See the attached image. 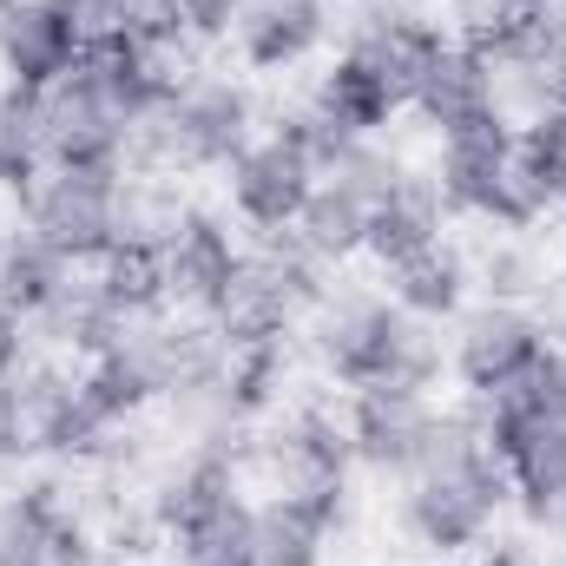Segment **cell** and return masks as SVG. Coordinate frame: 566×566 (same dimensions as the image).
I'll use <instances>...</instances> for the list:
<instances>
[{
    "label": "cell",
    "instance_id": "6da1fadb",
    "mask_svg": "<svg viewBox=\"0 0 566 566\" xmlns=\"http://www.w3.org/2000/svg\"><path fill=\"white\" fill-rule=\"evenodd\" d=\"M396 521L402 534L422 547L428 560H468L481 541H494V521L514 507L507 468L488 448L481 409H441L434 441H428L422 468L409 481H396Z\"/></svg>",
    "mask_w": 566,
    "mask_h": 566
},
{
    "label": "cell",
    "instance_id": "7a4b0ae2",
    "mask_svg": "<svg viewBox=\"0 0 566 566\" xmlns=\"http://www.w3.org/2000/svg\"><path fill=\"white\" fill-rule=\"evenodd\" d=\"M316 369L336 389H428L448 376L441 329L409 316L389 290H329L303 323Z\"/></svg>",
    "mask_w": 566,
    "mask_h": 566
},
{
    "label": "cell",
    "instance_id": "3957f363",
    "mask_svg": "<svg viewBox=\"0 0 566 566\" xmlns=\"http://www.w3.org/2000/svg\"><path fill=\"white\" fill-rule=\"evenodd\" d=\"M534 534H566V349H547L514 389L474 402Z\"/></svg>",
    "mask_w": 566,
    "mask_h": 566
},
{
    "label": "cell",
    "instance_id": "277c9868",
    "mask_svg": "<svg viewBox=\"0 0 566 566\" xmlns=\"http://www.w3.org/2000/svg\"><path fill=\"white\" fill-rule=\"evenodd\" d=\"M258 139V93L238 73H191L158 119L133 133V171H224L244 145Z\"/></svg>",
    "mask_w": 566,
    "mask_h": 566
},
{
    "label": "cell",
    "instance_id": "5b68a950",
    "mask_svg": "<svg viewBox=\"0 0 566 566\" xmlns=\"http://www.w3.org/2000/svg\"><path fill=\"white\" fill-rule=\"evenodd\" d=\"M329 264L296 238V231H277V238H258V251H244L231 290L218 296V310L205 316L218 329L224 349H251V343H290L329 296Z\"/></svg>",
    "mask_w": 566,
    "mask_h": 566
},
{
    "label": "cell",
    "instance_id": "8992f818",
    "mask_svg": "<svg viewBox=\"0 0 566 566\" xmlns=\"http://www.w3.org/2000/svg\"><path fill=\"white\" fill-rule=\"evenodd\" d=\"M244 468H258L271 494L356 514V454L343 416H329L323 402H283L271 422H258L244 441Z\"/></svg>",
    "mask_w": 566,
    "mask_h": 566
},
{
    "label": "cell",
    "instance_id": "52a82bcc",
    "mask_svg": "<svg viewBox=\"0 0 566 566\" xmlns=\"http://www.w3.org/2000/svg\"><path fill=\"white\" fill-rule=\"evenodd\" d=\"M119 191H126V171L113 165H46L13 205L33 238H46L66 264L86 271L119 244Z\"/></svg>",
    "mask_w": 566,
    "mask_h": 566
},
{
    "label": "cell",
    "instance_id": "ba28073f",
    "mask_svg": "<svg viewBox=\"0 0 566 566\" xmlns=\"http://www.w3.org/2000/svg\"><path fill=\"white\" fill-rule=\"evenodd\" d=\"M547 323L527 303H468L448 323V376L468 402H494L501 389H514L541 356H547Z\"/></svg>",
    "mask_w": 566,
    "mask_h": 566
},
{
    "label": "cell",
    "instance_id": "9c48e42d",
    "mask_svg": "<svg viewBox=\"0 0 566 566\" xmlns=\"http://www.w3.org/2000/svg\"><path fill=\"white\" fill-rule=\"evenodd\" d=\"M316 158L310 145L290 139V133H258L231 165H224V198H231V218L258 238H277V231H296L310 191H316Z\"/></svg>",
    "mask_w": 566,
    "mask_h": 566
},
{
    "label": "cell",
    "instance_id": "30bf717a",
    "mask_svg": "<svg viewBox=\"0 0 566 566\" xmlns=\"http://www.w3.org/2000/svg\"><path fill=\"white\" fill-rule=\"evenodd\" d=\"M434 422H441V402L428 389H349L343 402V434L356 468L382 481H409L422 468Z\"/></svg>",
    "mask_w": 566,
    "mask_h": 566
},
{
    "label": "cell",
    "instance_id": "8fae6325",
    "mask_svg": "<svg viewBox=\"0 0 566 566\" xmlns=\"http://www.w3.org/2000/svg\"><path fill=\"white\" fill-rule=\"evenodd\" d=\"M0 566H99V534L60 481L0 494Z\"/></svg>",
    "mask_w": 566,
    "mask_h": 566
},
{
    "label": "cell",
    "instance_id": "7c38bea8",
    "mask_svg": "<svg viewBox=\"0 0 566 566\" xmlns=\"http://www.w3.org/2000/svg\"><path fill=\"white\" fill-rule=\"evenodd\" d=\"M441 46H448L441 20H428L416 0H369V7L356 13L349 40H343V53L363 60V66L402 99V113H409V99L422 93V80H428V66H434Z\"/></svg>",
    "mask_w": 566,
    "mask_h": 566
},
{
    "label": "cell",
    "instance_id": "4fadbf2b",
    "mask_svg": "<svg viewBox=\"0 0 566 566\" xmlns=\"http://www.w3.org/2000/svg\"><path fill=\"white\" fill-rule=\"evenodd\" d=\"M73 402H80V376H73L60 356H33V363L0 389V434H7L13 468H20V461H60Z\"/></svg>",
    "mask_w": 566,
    "mask_h": 566
},
{
    "label": "cell",
    "instance_id": "5bb4252c",
    "mask_svg": "<svg viewBox=\"0 0 566 566\" xmlns=\"http://www.w3.org/2000/svg\"><path fill=\"white\" fill-rule=\"evenodd\" d=\"M238 264H244V244H238L231 218H218V211L191 205V211H185V224L165 238V290H171V310L211 316V310H218V296H224L231 277H238Z\"/></svg>",
    "mask_w": 566,
    "mask_h": 566
},
{
    "label": "cell",
    "instance_id": "9a60e30c",
    "mask_svg": "<svg viewBox=\"0 0 566 566\" xmlns=\"http://www.w3.org/2000/svg\"><path fill=\"white\" fill-rule=\"evenodd\" d=\"M507 158H514V119H507V113H488V119H474V126L434 133V165H428V178H434V191H441V205H448L454 218H481V205H488L494 178L507 171Z\"/></svg>",
    "mask_w": 566,
    "mask_h": 566
},
{
    "label": "cell",
    "instance_id": "2e32d148",
    "mask_svg": "<svg viewBox=\"0 0 566 566\" xmlns=\"http://www.w3.org/2000/svg\"><path fill=\"white\" fill-rule=\"evenodd\" d=\"M86 53V33L53 7V0H20L0 27V80L7 86H27V93H46L60 86Z\"/></svg>",
    "mask_w": 566,
    "mask_h": 566
},
{
    "label": "cell",
    "instance_id": "e0dca14e",
    "mask_svg": "<svg viewBox=\"0 0 566 566\" xmlns=\"http://www.w3.org/2000/svg\"><path fill=\"white\" fill-rule=\"evenodd\" d=\"M231 40L251 73H296L329 40V0H244Z\"/></svg>",
    "mask_w": 566,
    "mask_h": 566
},
{
    "label": "cell",
    "instance_id": "ac0fdd59",
    "mask_svg": "<svg viewBox=\"0 0 566 566\" xmlns=\"http://www.w3.org/2000/svg\"><path fill=\"white\" fill-rule=\"evenodd\" d=\"M145 323H151V316H145ZM27 329H33V343H40L46 356H80V363H93V356H106L113 343H126L139 323L99 290V277L73 271V283H66Z\"/></svg>",
    "mask_w": 566,
    "mask_h": 566
},
{
    "label": "cell",
    "instance_id": "d6986e66",
    "mask_svg": "<svg viewBox=\"0 0 566 566\" xmlns=\"http://www.w3.org/2000/svg\"><path fill=\"white\" fill-rule=\"evenodd\" d=\"M409 113L422 119L428 133H454V126H474V119H488V113H501V93H494V66L461 40V33H448V46L434 53V66H428L422 93L409 99Z\"/></svg>",
    "mask_w": 566,
    "mask_h": 566
},
{
    "label": "cell",
    "instance_id": "ffe728a7",
    "mask_svg": "<svg viewBox=\"0 0 566 566\" xmlns=\"http://www.w3.org/2000/svg\"><path fill=\"white\" fill-rule=\"evenodd\" d=\"M303 106L323 119V133H336V139H382L389 126H396V113H402V99L363 66V60H349V53H336L323 73H316V86L303 93Z\"/></svg>",
    "mask_w": 566,
    "mask_h": 566
},
{
    "label": "cell",
    "instance_id": "44dd1931",
    "mask_svg": "<svg viewBox=\"0 0 566 566\" xmlns=\"http://www.w3.org/2000/svg\"><path fill=\"white\" fill-rule=\"evenodd\" d=\"M448 205H441V191H434V178L428 171H409L376 211H369V244H363V258H376V271H389V264H402V258H416L428 244H441L448 238Z\"/></svg>",
    "mask_w": 566,
    "mask_h": 566
},
{
    "label": "cell",
    "instance_id": "7402d4cb",
    "mask_svg": "<svg viewBox=\"0 0 566 566\" xmlns=\"http://www.w3.org/2000/svg\"><path fill=\"white\" fill-rule=\"evenodd\" d=\"M382 290L409 310V316H422V323H454L468 303H474V271H468V251L454 244V238H441V244H428L416 258H402V264H389L382 271Z\"/></svg>",
    "mask_w": 566,
    "mask_h": 566
},
{
    "label": "cell",
    "instance_id": "603a6c76",
    "mask_svg": "<svg viewBox=\"0 0 566 566\" xmlns=\"http://www.w3.org/2000/svg\"><path fill=\"white\" fill-rule=\"evenodd\" d=\"M349 521L356 514H343V507L271 494V501H258V560L264 566H329L336 541L349 534Z\"/></svg>",
    "mask_w": 566,
    "mask_h": 566
},
{
    "label": "cell",
    "instance_id": "cb8c5ba5",
    "mask_svg": "<svg viewBox=\"0 0 566 566\" xmlns=\"http://www.w3.org/2000/svg\"><path fill=\"white\" fill-rule=\"evenodd\" d=\"M468 271H474V290L488 303H541L554 290V258L541 251L534 231H488L474 251H468Z\"/></svg>",
    "mask_w": 566,
    "mask_h": 566
},
{
    "label": "cell",
    "instance_id": "d4e9b609",
    "mask_svg": "<svg viewBox=\"0 0 566 566\" xmlns=\"http://www.w3.org/2000/svg\"><path fill=\"white\" fill-rule=\"evenodd\" d=\"M171 541V566H264L258 560V501L231 494L205 514H191L185 527L165 534Z\"/></svg>",
    "mask_w": 566,
    "mask_h": 566
},
{
    "label": "cell",
    "instance_id": "484cf974",
    "mask_svg": "<svg viewBox=\"0 0 566 566\" xmlns=\"http://www.w3.org/2000/svg\"><path fill=\"white\" fill-rule=\"evenodd\" d=\"M80 264H66L46 238H33L27 224H7L0 231V310H13V316H40L66 283H73Z\"/></svg>",
    "mask_w": 566,
    "mask_h": 566
},
{
    "label": "cell",
    "instance_id": "4316f807",
    "mask_svg": "<svg viewBox=\"0 0 566 566\" xmlns=\"http://www.w3.org/2000/svg\"><path fill=\"white\" fill-rule=\"evenodd\" d=\"M46 165H53V139H46V93L0 86V191H7V198H20Z\"/></svg>",
    "mask_w": 566,
    "mask_h": 566
},
{
    "label": "cell",
    "instance_id": "83f0119b",
    "mask_svg": "<svg viewBox=\"0 0 566 566\" xmlns=\"http://www.w3.org/2000/svg\"><path fill=\"white\" fill-rule=\"evenodd\" d=\"M296 238H303L329 271H343V264L363 258V244H369V205L316 178V191H310V205H303V218H296Z\"/></svg>",
    "mask_w": 566,
    "mask_h": 566
},
{
    "label": "cell",
    "instance_id": "f1b7e54d",
    "mask_svg": "<svg viewBox=\"0 0 566 566\" xmlns=\"http://www.w3.org/2000/svg\"><path fill=\"white\" fill-rule=\"evenodd\" d=\"M93 277H99V290H106L133 323L171 310V290H165V251H158V244H113V251L93 264Z\"/></svg>",
    "mask_w": 566,
    "mask_h": 566
},
{
    "label": "cell",
    "instance_id": "f546056e",
    "mask_svg": "<svg viewBox=\"0 0 566 566\" xmlns=\"http://www.w3.org/2000/svg\"><path fill=\"white\" fill-rule=\"evenodd\" d=\"M191 211V191L165 171H126V191H119V244H158L185 224Z\"/></svg>",
    "mask_w": 566,
    "mask_h": 566
},
{
    "label": "cell",
    "instance_id": "4dcf8cb0",
    "mask_svg": "<svg viewBox=\"0 0 566 566\" xmlns=\"http://www.w3.org/2000/svg\"><path fill=\"white\" fill-rule=\"evenodd\" d=\"M224 389L238 402V416L258 428L283 409V389H290V343H251V349H231L224 356Z\"/></svg>",
    "mask_w": 566,
    "mask_h": 566
},
{
    "label": "cell",
    "instance_id": "1f68e13d",
    "mask_svg": "<svg viewBox=\"0 0 566 566\" xmlns=\"http://www.w3.org/2000/svg\"><path fill=\"white\" fill-rule=\"evenodd\" d=\"M402 178H409V158H402V151H389L382 139H343L329 158H323V185H336V191L363 198L369 211H376Z\"/></svg>",
    "mask_w": 566,
    "mask_h": 566
},
{
    "label": "cell",
    "instance_id": "d6a6232c",
    "mask_svg": "<svg viewBox=\"0 0 566 566\" xmlns=\"http://www.w3.org/2000/svg\"><path fill=\"white\" fill-rule=\"evenodd\" d=\"M80 33H86V46L93 40H113V33H126V0H53Z\"/></svg>",
    "mask_w": 566,
    "mask_h": 566
},
{
    "label": "cell",
    "instance_id": "836d02e7",
    "mask_svg": "<svg viewBox=\"0 0 566 566\" xmlns=\"http://www.w3.org/2000/svg\"><path fill=\"white\" fill-rule=\"evenodd\" d=\"M178 13H185L191 40H231V27H238L244 0H178Z\"/></svg>",
    "mask_w": 566,
    "mask_h": 566
},
{
    "label": "cell",
    "instance_id": "e575fe53",
    "mask_svg": "<svg viewBox=\"0 0 566 566\" xmlns=\"http://www.w3.org/2000/svg\"><path fill=\"white\" fill-rule=\"evenodd\" d=\"M27 363H33V329H27V316L0 310V389H7Z\"/></svg>",
    "mask_w": 566,
    "mask_h": 566
},
{
    "label": "cell",
    "instance_id": "d590c367",
    "mask_svg": "<svg viewBox=\"0 0 566 566\" xmlns=\"http://www.w3.org/2000/svg\"><path fill=\"white\" fill-rule=\"evenodd\" d=\"M468 566H560V560L541 554L534 541H481V547L468 554Z\"/></svg>",
    "mask_w": 566,
    "mask_h": 566
},
{
    "label": "cell",
    "instance_id": "8d00e7d4",
    "mask_svg": "<svg viewBox=\"0 0 566 566\" xmlns=\"http://www.w3.org/2000/svg\"><path fill=\"white\" fill-rule=\"evenodd\" d=\"M534 310H541V323H547V343H554V349H566V283L554 277V290H547Z\"/></svg>",
    "mask_w": 566,
    "mask_h": 566
},
{
    "label": "cell",
    "instance_id": "74e56055",
    "mask_svg": "<svg viewBox=\"0 0 566 566\" xmlns=\"http://www.w3.org/2000/svg\"><path fill=\"white\" fill-rule=\"evenodd\" d=\"M507 7H566V0H507Z\"/></svg>",
    "mask_w": 566,
    "mask_h": 566
},
{
    "label": "cell",
    "instance_id": "f35d334b",
    "mask_svg": "<svg viewBox=\"0 0 566 566\" xmlns=\"http://www.w3.org/2000/svg\"><path fill=\"white\" fill-rule=\"evenodd\" d=\"M113 566H165V560H145V554H133V560H113Z\"/></svg>",
    "mask_w": 566,
    "mask_h": 566
},
{
    "label": "cell",
    "instance_id": "ab89813d",
    "mask_svg": "<svg viewBox=\"0 0 566 566\" xmlns=\"http://www.w3.org/2000/svg\"><path fill=\"white\" fill-rule=\"evenodd\" d=\"M7 468H13V454H7V434H0V474H7Z\"/></svg>",
    "mask_w": 566,
    "mask_h": 566
},
{
    "label": "cell",
    "instance_id": "60d3db41",
    "mask_svg": "<svg viewBox=\"0 0 566 566\" xmlns=\"http://www.w3.org/2000/svg\"><path fill=\"white\" fill-rule=\"evenodd\" d=\"M13 7H20V0H0V27H7V13H13Z\"/></svg>",
    "mask_w": 566,
    "mask_h": 566
},
{
    "label": "cell",
    "instance_id": "b9f144b4",
    "mask_svg": "<svg viewBox=\"0 0 566 566\" xmlns=\"http://www.w3.org/2000/svg\"><path fill=\"white\" fill-rule=\"evenodd\" d=\"M356 7H369V0H356Z\"/></svg>",
    "mask_w": 566,
    "mask_h": 566
},
{
    "label": "cell",
    "instance_id": "7bdbcfd3",
    "mask_svg": "<svg viewBox=\"0 0 566 566\" xmlns=\"http://www.w3.org/2000/svg\"><path fill=\"white\" fill-rule=\"evenodd\" d=\"M0 198H7V191H0ZM0 231H7V224H0Z\"/></svg>",
    "mask_w": 566,
    "mask_h": 566
},
{
    "label": "cell",
    "instance_id": "ee69618b",
    "mask_svg": "<svg viewBox=\"0 0 566 566\" xmlns=\"http://www.w3.org/2000/svg\"><path fill=\"white\" fill-rule=\"evenodd\" d=\"M416 7H422V0H416Z\"/></svg>",
    "mask_w": 566,
    "mask_h": 566
}]
</instances>
